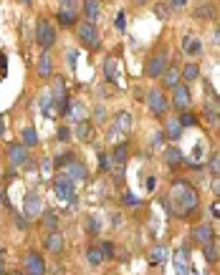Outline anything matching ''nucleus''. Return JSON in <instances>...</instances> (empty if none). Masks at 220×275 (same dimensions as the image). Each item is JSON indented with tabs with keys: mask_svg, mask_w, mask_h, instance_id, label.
Segmentation results:
<instances>
[{
	"mask_svg": "<svg viewBox=\"0 0 220 275\" xmlns=\"http://www.w3.org/2000/svg\"><path fill=\"white\" fill-rule=\"evenodd\" d=\"M164 139L167 141H172V144H177L180 139H182V132H185V127L180 124V119L175 116V119H167V124H164Z\"/></svg>",
	"mask_w": 220,
	"mask_h": 275,
	"instance_id": "nucleus-15",
	"label": "nucleus"
},
{
	"mask_svg": "<svg viewBox=\"0 0 220 275\" xmlns=\"http://www.w3.org/2000/svg\"><path fill=\"white\" fill-rule=\"evenodd\" d=\"M23 212H25V217H31V220H36V217L43 212V197H41L38 190H28L25 202H23Z\"/></svg>",
	"mask_w": 220,
	"mask_h": 275,
	"instance_id": "nucleus-12",
	"label": "nucleus"
},
{
	"mask_svg": "<svg viewBox=\"0 0 220 275\" xmlns=\"http://www.w3.org/2000/svg\"><path fill=\"white\" fill-rule=\"evenodd\" d=\"M164 258H167V248H164V245H154V248L149 250V263H152V265L164 263Z\"/></svg>",
	"mask_w": 220,
	"mask_h": 275,
	"instance_id": "nucleus-31",
	"label": "nucleus"
},
{
	"mask_svg": "<svg viewBox=\"0 0 220 275\" xmlns=\"http://www.w3.org/2000/svg\"><path fill=\"white\" fill-rule=\"evenodd\" d=\"M78 13H81V3L78 0H59V25L61 28H73L78 25Z\"/></svg>",
	"mask_w": 220,
	"mask_h": 275,
	"instance_id": "nucleus-3",
	"label": "nucleus"
},
{
	"mask_svg": "<svg viewBox=\"0 0 220 275\" xmlns=\"http://www.w3.org/2000/svg\"><path fill=\"white\" fill-rule=\"evenodd\" d=\"M56 139H59V141H71V129H69V127H59Z\"/></svg>",
	"mask_w": 220,
	"mask_h": 275,
	"instance_id": "nucleus-42",
	"label": "nucleus"
},
{
	"mask_svg": "<svg viewBox=\"0 0 220 275\" xmlns=\"http://www.w3.org/2000/svg\"><path fill=\"white\" fill-rule=\"evenodd\" d=\"M167 69H170V53H167V48H159V51H154V53L147 58L145 73L149 78H162V73Z\"/></svg>",
	"mask_w": 220,
	"mask_h": 275,
	"instance_id": "nucleus-5",
	"label": "nucleus"
},
{
	"mask_svg": "<svg viewBox=\"0 0 220 275\" xmlns=\"http://www.w3.org/2000/svg\"><path fill=\"white\" fill-rule=\"evenodd\" d=\"M203 255H205V260L210 263V265H215L218 263V248H215V242H208V245H203Z\"/></svg>",
	"mask_w": 220,
	"mask_h": 275,
	"instance_id": "nucleus-32",
	"label": "nucleus"
},
{
	"mask_svg": "<svg viewBox=\"0 0 220 275\" xmlns=\"http://www.w3.org/2000/svg\"><path fill=\"white\" fill-rule=\"evenodd\" d=\"M213 190H215V195H220V174L215 177V182H213Z\"/></svg>",
	"mask_w": 220,
	"mask_h": 275,
	"instance_id": "nucleus-54",
	"label": "nucleus"
},
{
	"mask_svg": "<svg viewBox=\"0 0 220 275\" xmlns=\"http://www.w3.org/2000/svg\"><path fill=\"white\" fill-rule=\"evenodd\" d=\"M53 164H56L71 182H86V177H89L86 164H84L81 159H76L73 154H59V157L53 159Z\"/></svg>",
	"mask_w": 220,
	"mask_h": 275,
	"instance_id": "nucleus-2",
	"label": "nucleus"
},
{
	"mask_svg": "<svg viewBox=\"0 0 220 275\" xmlns=\"http://www.w3.org/2000/svg\"><path fill=\"white\" fill-rule=\"evenodd\" d=\"M182 53L190 56V58L200 56V53H203V43H200V38H195V36H185V41H182Z\"/></svg>",
	"mask_w": 220,
	"mask_h": 275,
	"instance_id": "nucleus-22",
	"label": "nucleus"
},
{
	"mask_svg": "<svg viewBox=\"0 0 220 275\" xmlns=\"http://www.w3.org/2000/svg\"><path fill=\"white\" fill-rule=\"evenodd\" d=\"M154 15H157L159 20H167V18H170V5H167V3H157V5H154Z\"/></svg>",
	"mask_w": 220,
	"mask_h": 275,
	"instance_id": "nucleus-39",
	"label": "nucleus"
},
{
	"mask_svg": "<svg viewBox=\"0 0 220 275\" xmlns=\"http://www.w3.org/2000/svg\"><path fill=\"white\" fill-rule=\"evenodd\" d=\"M114 28H117V30H124V28H127V15H124L122 10H119L117 18H114Z\"/></svg>",
	"mask_w": 220,
	"mask_h": 275,
	"instance_id": "nucleus-41",
	"label": "nucleus"
},
{
	"mask_svg": "<svg viewBox=\"0 0 220 275\" xmlns=\"http://www.w3.org/2000/svg\"><path fill=\"white\" fill-rule=\"evenodd\" d=\"M185 5H187V0H170V8H175V10H180Z\"/></svg>",
	"mask_w": 220,
	"mask_h": 275,
	"instance_id": "nucleus-48",
	"label": "nucleus"
},
{
	"mask_svg": "<svg viewBox=\"0 0 220 275\" xmlns=\"http://www.w3.org/2000/svg\"><path fill=\"white\" fill-rule=\"evenodd\" d=\"M94 119H96L99 124H104V121H106V109H104V106H96V109H94Z\"/></svg>",
	"mask_w": 220,
	"mask_h": 275,
	"instance_id": "nucleus-44",
	"label": "nucleus"
},
{
	"mask_svg": "<svg viewBox=\"0 0 220 275\" xmlns=\"http://www.w3.org/2000/svg\"><path fill=\"white\" fill-rule=\"evenodd\" d=\"M210 212H213V217H215V220H220V200H218V202H213Z\"/></svg>",
	"mask_w": 220,
	"mask_h": 275,
	"instance_id": "nucleus-49",
	"label": "nucleus"
},
{
	"mask_svg": "<svg viewBox=\"0 0 220 275\" xmlns=\"http://www.w3.org/2000/svg\"><path fill=\"white\" fill-rule=\"evenodd\" d=\"M36 43H38L43 51H48V48L56 43V28H53L48 20H38V25H36Z\"/></svg>",
	"mask_w": 220,
	"mask_h": 275,
	"instance_id": "nucleus-8",
	"label": "nucleus"
},
{
	"mask_svg": "<svg viewBox=\"0 0 220 275\" xmlns=\"http://www.w3.org/2000/svg\"><path fill=\"white\" fill-rule=\"evenodd\" d=\"M5 73H8V58L5 53H0V78H5Z\"/></svg>",
	"mask_w": 220,
	"mask_h": 275,
	"instance_id": "nucleus-47",
	"label": "nucleus"
},
{
	"mask_svg": "<svg viewBox=\"0 0 220 275\" xmlns=\"http://www.w3.org/2000/svg\"><path fill=\"white\" fill-rule=\"evenodd\" d=\"M147 106H149V111H152L154 116H164L172 104H170V99H167V94H164L162 88H152V91L147 94Z\"/></svg>",
	"mask_w": 220,
	"mask_h": 275,
	"instance_id": "nucleus-6",
	"label": "nucleus"
},
{
	"mask_svg": "<svg viewBox=\"0 0 220 275\" xmlns=\"http://www.w3.org/2000/svg\"><path fill=\"white\" fill-rule=\"evenodd\" d=\"M15 225H18L20 230H28V222H25L23 217H15Z\"/></svg>",
	"mask_w": 220,
	"mask_h": 275,
	"instance_id": "nucleus-50",
	"label": "nucleus"
},
{
	"mask_svg": "<svg viewBox=\"0 0 220 275\" xmlns=\"http://www.w3.org/2000/svg\"><path fill=\"white\" fill-rule=\"evenodd\" d=\"M28 146L25 144H18V141H13V144H8V162H10V167H23V164H28Z\"/></svg>",
	"mask_w": 220,
	"mask_h": 275,
	"instance_id": "nucleus-13",
	"label": "nucleus"
},
{
	"mask_svg": "<svg viewBox=\"0 0 220 275\" xmlns=\"http://www.w3.org/2000/svg\"><path fill=\"white\" fill-rule=\"evenodd\" d=\"M53 101H56L59 114L66 116V111H69V106H71V99H69V91H66V83H64L61 76L53 81Z\"/></svg>",
	"mask_w": 220,
	"mask_h": 275,
	"instance_id": "nucleus-11",
	"label": "nucleus"
},
{
	"mask_svg": "<svg viewBox=\"0 0 220 275\" xmlns=\"http://www.w3.org/2000/svg\"><path fill=\"white\" fill-rule=\"evenodd\" d=\"M215 43H220V23L215 25Z\"/></svg>",
	"mask_w": 220,
	"mask_h": 275,
	"instance_id": "nucleus-57",
	"label": "nucleus"
},
{
	"mask_svg": "<svg viewBox=\"0 0 220 275\" xmlns=\"http://www.w3.org/2000/svg\"><path fill=\"white\" fill-rule=\"evenodd\" d=\"M203 114H205V121H208L210 127H220V106L215 101H208L205 109H203Z\"/></svg>",
	"mask_w": 220,
	"mask_h": 275,
	"instance_id": "nucleus-25",
	"label": "nucleus"
},
{
	"mask_svg": "<svg viewBox=\"0 0 220 275\" xmlns=\"http://www.w3.org/2000/svg\"><path fill=\"white\" fill-rule=\"evenodd\" d=\"M99 169H101V172H109V169H112V157L104 154V151H99Z\"/></svg>",
	"mask_w": 220,
	"mask_h": 275,
	"instance_id": "nucleus-40",
	"label": "nucleus"
},
{
	"mask_svg": "<svg viewBox=\"0 0 220 275\" xmlns=\"http://www.w3.org/2000/svg\"><path fill=\"white\" fill-rule=\"evenodd\" d=\"M210 172L218 177L220 174V154H215V157H210Z\"/></svg>",
	"mask_w": 220,
	"mask_h": 275,
	"instance_id": "nucleus-46",
	"label": "nucleus"
},
{
	"mask_svg": "<svg viewBox=\"0 0 220 275\" xmlns=\"http://www.w3.org/2000/svg\"><path fill=\"white\" fill-rule=\"evenodd\" d=\"M101 250H104L106 260H112V258H114V245H112L109 240H104V242H101Z\"/></svg>",
	"mask_w": 220,
	"mask_h": 275,
	"instance_id": "nucleus-45",
	"label": "nucleus"
},
{
	"mask_svg": "<svg viewBox=\"0 0 220 275\" xmlns=\"http://www.w3.org/2000/svg\"><path fill=\"white\" fill-rule=\"evenodd\" d=\"M122 202H124L127 207H137V205H140V200H137L132 192H124V195H122Z\"/></svg>",
	"mask_w": 220,
	"mask_h": 275,
	"instance_id": "nucleus-43",
	"label": "nucleus"
},
{
	"mask_svg": "<svg viewBox=\"0 0 220 275\" xmlns=\"http://www.w3.org/2000/svg\"><path fill=\"white\" fill-rule=\"evenodd\" d=\"M0 137H5V119H3V114H0Z\"/></svg>",
	"mask_w": 220,
	"mask_h": 275,
	"instance_id": "nucleus-56",
	"label": "nucleus"
},
{
	"mask_svg": "<svg viewBox=\"0 0 220 275\" xmlns=\"http://www.w3.org/2000/svg\"><path fill=\"white\" fill-rule=\"evenodd\" d=\"M104 76H106V81L109 83H119V66H117V58L114 56H106L104 58Z\"/></svg>",
	"mask_w": 220,
	"mask_h": 275,
	"instance_id": "nucleus-24",
	"label": "nucleus"
},
{
	"mask_svg": "<svg viewBox=\"0 0 220 275\" xmlns=\"http://www.w3.org/2000/svg\"><path fill=\"white\" fill-rule=\"evenodd\" d=\"M5 273V253L0 250V275Z\"/></svg>",
	"mask_w": 220,
	"mask_h": 275,
	"instance_id": "nucleus-52",
	"label": "nucleus"
},
{
	"mask_svg": "<svg viewBox=\"0 0 220 275\" xmlns=\"http://www.w3.org/2000/svg\"><path fill=\"white\" fill-rule=\"evenodd\" d=\"M193 18H195V20H215V18H218L215 3H200V5L193 10Z\"/></svg>",
	"mask_w": 220,
	"mask_h": 275,
	"instance_id": "nucleus-18",
	"label": "nucleus"
},
{
	"mask_svg": "<svg viewBox=\"0 0 220 275\" xmlns=\"http://www.w3.org/2000/svg\"><path fill=\"white\" fill-rule=\"evenodd\" d=\"M23 144H25V146H36V144H38V134H36L33 127H25V129H23Z\"/></svg>",
	"mask_w": 220,
	"mask_h": 275,
	"instance_id": "nucleus-37",
	"label": "nucleus"
},
{
	"mask_svg": "<svg viewBox=\"0 0 220 275\" xmlns=\"http://www.w3.org/2000/svg\"><path fill=\"white\" fill-rule=\"evenodd\" d=\"M86 260H89V265H101L104 260H106V255H104V250H101V245H91L89 250H86Z\"/></svg>",
	"mask_w": 220,
	"mask_h": 275,
	"instance_id": "nucleus-28",
	"label": "nucleus"
},
{
	"mask_svg": "<svg viewBox=\"0 0 220 275\" xmlns=\"http://www.w3.org/2000/svg\"><path fill=\"white\" fill-rule=\"evenodd\" d=\"M46 248H48L51 253H61V250H64V237H61V232H48Z\"/></svg>",
	"mask_w": 220,
	"mask_h": 275,
	"instance_id": "nucleus-29",
	"label": "nucleus"
},
{
	"mask_svg": "<svg viewBox=\"0 0 220 275\" xmlns=\"http://www.w3.org/2000/svg\"><path fill=\"white\" fill-rule=\"evenodd\" d=\"M43 227H46L48 232H59V217H56L53 212H46V215H43Z\"/></svg>",
	"mask_w": 220,
	"mask_h": 275,
	"instance_id": "nucleus-35",
	"label": "nucleus"
},
{
	"mask_svg": "<svg viewBox=\"0 0 220 275\" xmlns=\"http://www.w3.org/2000/svg\"><path fill=\"white\" fill-rule=\"evenodd\" d=\"M167 205H170V215H175L180 220H187L200 207L198 190L187 179H175L172 187H170V195H167Z\"/></svg>",
	"mask_w": 220,
	"mask_h": 275,
	"instance_id": "nucleus-1",
	"label": "nucleus"
},
{
	"mask_svg": "<svg viewBox=\"0 0 220 275\" xmlns=\"http://www.w3.org/2000/svg\"><path fill=\"white\" fill-rule=\"evenodd\" d=\"M177 275H187V273H177Z\"/></svg>",
	"mask_w": 220,
	"mask_h": 275,
	"instance_id": "nucleus-60",
	"label": "nucleus"
},
{
	"mask_svg": "<svg viewBox=\"0 0 220 275\" xmlns=\"http://www.w3.org/2000/svg\"><path fill=\"white\" fill-rule=\"evenodd\" d=\"M177 119H180V124H182V127H198V119H200V116H198V114H193V111H182Z\"/></svg>",
	"mask_w": 220,
	"mask_h": 275,
	"instance_id": "nucleus-36",
	"label": "nucleus"
},
{
	"mask_svg": "<svg viewBox=\"0 0 220 275\" xmlns=\"http://www.w3.org/2000/svg\"><path fill=\"white\" fill-rule=\"evenodd\" d=\"M132 127H134V121H132V114H127V111H119L117 116H114V124H112V129H109V139L112 141H119V134L122 137H127L129 132H132Z\"/></svg>",
	"mask_w": 220,
	"mask_h": 275,
	"instance_id": "nucleus-7",
	"label": "nucleus"
},
{
	"mask_svg": "<svg viewBox=\"0 0 220 275\" xmlns=\"http://www.w3.org/2000/svg\"><path fill=\"white\" fill-rule=\"evenodd\" d=\"M170 104H172V109H177L180 114L190 109V104H193V96H190V88H187V83H177V86L172 88V99H170Z\"/></svg>",
	"mask_w": 220,
	"mask_h": 275,
	"instance_id": "nucleus-9",
	"label": "nucleus"
},
{
	"mask_svg": "<svg viewBox=\"0 0 220 275\" xmlns=\"http://www.w3.org/2000/svg\"><path fill=\"white\" fill-rule=\"evenodd\" d=\"M182 78V71H180V64H170V69L162 73V86L164 88H175Z\"/></svg>",
	"mask_w": 220,
	"mask_h": 275,
	"instance_id": "nucleus-20",
	"label": "nucleus"
},
{
	"mask_svg": "<svg viewBox=\"0 0 220 275\" xmlns=\"http://www.w3.org/2000/svg\"><path fill=\"white\" fill-rule=\"evenodd\" d=\"M78 43H81L86 51H99V46H101V33H99L96 23H89V20L78 23Z\"/></svg>",
	"mask_w": 220,
	"mask_h": 275,
	"instance_id": "nucleus-4",
	"label": "nucleus"
},
{
	"mask_svg": "<svg viewBox=\"0 0 220 275\" xmlns=\"http://www.w3.org/2000/svg\"><path fill=\"white\" fill-rule=\"evenodd\" d=\"M53 192H56L59 200H73V195H76V182H71L64 172H59V174L53 177Z\"/></svg>",
	"mask_w": 220,
	"mask_h": 275,
	"instance_id": "nucleus-10",
	"label": "nucleus"
},
{
	"mask_svg": "<svg viewBox=\"0 0 220 275\" xmlns=\"http://www.w3.org/2000/svg\"><path fill=\"white\" fill-rule=\"evenodd\" d=\"M25 275H46V260L38 253H31L25 258Z\"/></svg>",
	"mask_w": 220,
	"mask_h": 275,
	"instance_id": "nucleus-16",
	"label": "nucleus"
},
{
	"mask_svg": "<svg viewBox=\"0 0 220 275\" xmlns=\"http://www.w3.org/2000/svg\"><path fill=\"white\" fill-rule=\"evenodd\" d=\"M193 240H195L198 245H208V242H213V240H215L213 225H210V222H200V225H195V230H193Z\"/></svg>",
	"mask_w": 220,
	"mask_h": 275,
	"instance_id": "nucleus-14",
	"label": "nucleus"
},
{
	"mask_svg": "<svg viewBox=\"0 0 220 275\" xmlns=\"http://www.w3.org/2000/svg\"><path fill=\"white\" fill-rule=\"evenodd\" d=\"M36 69H38V76H41V78H51V76H53V58H51L48 51H43V53L38 56Z\"/></svg>",
	"mask_w": 220,
	"mask_h": 275,
	"instance_id": "nucleus-21",
	"label": "nucleus"
},
{
	"mask_svg": "<svg viewBox=\"0 0 220 275\" xmlns=\"http://www.w3.org/2000/svg\"><path fill=\"white\" fill-rule=\"evenodd\" d=\"M182 78H185V83L198 81V78H200V66H198V64H185V66H182Z\"/></svg>",
	"mask_w": 220,
	"mask_h": 275,
	"instance_id": "nucleus-30",
	"label": "nucleus"
},
{
	"mask_svg": "<svg viewBox=\"0 0 220 275\" xmlns=\"http://www.w3.org/2000/svg\"><path fill=\"white\" fill-rule=\"evenodd\" d=\"M175 265H177V273H187V250H177L175 253Z\"/></svg>",
	"mask_w": 220,
	"mask_h": 275,
	"instance_id": "nucleus-33",
	"label": "nucleus"
},
{
	"mask_svg": "<svg viewBox=\"0 0 220 275\" xmlns=\"http://www.w3.org/2000/svg\"><path fill=\"white\" fill-rule=\"evenodd\" d=\"M66 119H71L73 124H81V121H86V109H84V104L71 101V106H69V111H66Z\"/></svg>",
	"mask_w": 220,
	"mask_h": 275,
	"instance_id": "nucleus-26",
	"label": "nucleus"
},
{
	"mask_svg": "<svg viewBox=\"0 0 220 275\" xmlns=\"http://www.w3.org/2000/svg\"><path fill=\"white\" fill-rule=\"evenodd\" d=\"M132 3H134V5H147L149 0H132Z\"/></svg>",
	"mask_w": 220,
	"mask_h": 275,
	"instance_id": "nucleus-58",
	"label": "nucleus"
},
{
	"mask_svg": "<svg viewBox=\"0 0 220 275\" xmlns=\"http://www.w3.org/2000/svg\"><path fill=\"white\" fill-rule=\"evenodd\" d=\"M127 159H129V144L122 141V144L114 146V151H112V162H114V164H127Z\"/></svg>",
	"mask_w": 220,
	"mask_h": 275,
	"instance_id": "nucleus-27",
	"label": "nucleus"
},
{
	"mask_svg": "<svg viewBox=\"0 0 220 275\" xmlns=\"http://www.w3.org/2000/svg\"><path fill=\"white\" fill-rule=\"evenodd\" d=\"M112 220H114V222H112L114 227H117V225H122V215H112Z\"/></svg>",
	"mask_w": 220,
	"mask_h": 275,
	"instance_id": "nucleus-55",
	"label": "nucleus"
},
{
	"mask_svg": "<svg viewBox=\"0 0 220 275\" xmlns=\"http://www.w3.org/2000/svg\"><path fill=\"white\" fill-rule=\"evenodd\" d=\"M164 164L170 167V169H177V167H182L185 164V157H182V151H180V146H167L164 149Z\"/></svg>",
	"mask_w": 220,
	"mask_h": 275,
	"instance_id": "nucleus-19",
	"label": "nucleus"
},
{
	"mask_svg": "<svg viewBox=\"0 0 220 275\" xmlns=\"http://www.w3.org/2000/svg\"><path fill=\"white\" fill-rule=\"evenodd\" d=\"M84 18L89 23H96L101 18V3L99 0H84Z\"/></svg>",
	"mask_w": 220,
	"mask_h": 275,
	"instance_id": "nucleus-23",
	"label": "nucleus"
},
{
	"mask_svg": "<svg viewBox=\"0 0 220 275\" xmlns=\"http://www.w3.org/2000/svg\"><path fill=\"white\" fill-rule=\"evenodd\" d=\"M20 3H25V5H28V3H31V0H20Z\"/></svg>",
	"mask_w": 220,
	"mask_h": 275,
	"instance_id": "nucleus-59",
	"label": "nucleus"
},
{
	"mask_svg": "<svg viewBox=\"0 0 220 275\" xmlns=\"http://www.w3.org/2000/svg\"><path fill=\"white\" fill-rule=\"evenodd\" d=\"M76 139H78V141H89V139H91V124H89V121L76 124Z\"/></svg>",
	"mask_w": 220,
	"mask_h": 275,
	"instance_id": "nucleus-34",
	"label": "nucleus"
},
{
	"mask_svg": "<svg viewBox=\"0 0 220 275\" xmlns=\"http://www.w3.org/2000/svg\"><path fill=\"white\" fill-rule=\"evenodd\" d=\"M154 187H157V179H154V177H149V179H147V190H149V192H152V190H154Z\"/></svg>",
	"mask_w": 220,
	"mask_h": 275,
	"instance_id": "nucleus-51",
	"label": "nucleus"
},
{
	"mask_svg": "<svg viewBox=\"0 0 220 275\" xmlns=\"http://www.w3.org/2000/svg\"><path fill=\"white\" fill-rule=\"evenodd\" d=\"M69 66H76V51H69Z\"/></svg>",
	"mask_w": 220,
	"mask_h": 275,
	"instance_id": "nucleus-53",
	"label": "nucleus"
},
{
	"mask_svg": "<svg viewBox=\"0 0 220 275\" xmlns=\"http://www.w3.org/2000/svg\"><path fill=\"white\" fill-rule=\"evenodd\" d=\"M38 106H41V111H43V116H46V119H56V114H59V109H56V101H53V94H48V91H43V94L38 96Z\"/></svg>",
	"mask_w": 220,
	"mask_h": 275,
	"instance_id": "nucleus-17",
	"label": "nucleus"
},
{
	"mask_svg": "<svg viewBox=\"0 0 220 275\" xmlns=\"http://www.w3.org/2000/svg\"><path fill=\"white\" fill-rule=\"evenodd\" d=\"M86 230H89V235H99V230H101V222H99L94 215H89V217H86Z\"/></svg>",
	"mask_w": 220,
	"mask_h": 275,
	"instance_id": "nucleus-38",
	"label": "nucleus"
}]
</instances>
